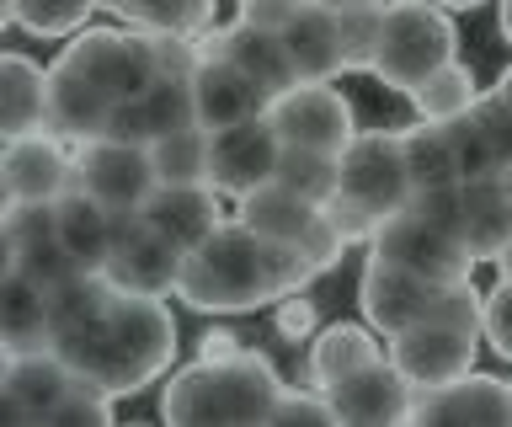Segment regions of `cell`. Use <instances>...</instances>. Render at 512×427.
<instances>
[{
  "label": "cell",
  "mask_w": 512,
  "mask_h": 427,
  "mask_svg": "<svg viewBox=\"0 0 512 427\" xmlns=\"http://www.w3.org/2000/svg\"><path fill=\"white\" fill-rule=\"evenodd\" d=\"M459 241L470 246L475 262H502L512 246V198L502 193V177L464 182V230Z\"/></svg>",
  "instance_id": "obj_26"
},
{
  "label": "cell",
  "mask_w": 512,
  "mask_h": 427,
  "mask_svg": "<svg viewBox=\"0 0 512 427\" xmlns=\"http://www.w3.org/2000/svg\"><path fill=\"white\" fill-rule=\"evenodd\" d=\"M379 262H390L400 267V273H411V278H422V283H459V278H470V246L459 241V235H448V230H432L427 219H416L411 209L406 214H395L390 225L379 230V241L368 246Z\"/></svg>",
  "instance_id": "obj_12"
},
{
  "label": "cell",
  "mask_w": 512,
  "mask_h": 427,
  "mask_svg": "<svg viewBox=\"0 0 512 427\" xmlns=\"http://www.w3.org/2000/svg\"><path fill=\"white\" fill-rule=\"evenodd\" d=\"M443 11H475V6H486V0H438Z\"/></svg>",
  "instance_id": "obj_56"
},
{
  "label": "cell",
  "mask_w": 512,
  "mask_h": 427,
  "mask_svg": "<svg viewBox=\"0 0 512 427\" xmlns=\"http://www.w3.org/2000/svg\"><path fill=\"white\" fill-rule=\"evenodd\" d=\"M54 353L86 385L107 390V395H134L171 369L176 321L160 299L118 294L91 326L70 331V337H54Z\"/></svg>",
  "instance_id": "obj_2"
},
{
  "label": "cell",
  "mask_w": 512,
  "mask_h": 427,
  "mask_svg": "<svg viewBox=\"0 0 512 427\" xmlns=\"http://www.w3.org/2000/svg\"><path fill=\"white\" fill-rule=\"evenodd\" d=\"M272 182L288 187V193L304 198V203H315V209H326V203L342 193V166H336L331 155H315V150H283Z\"/></svg>",
  "instance_id": "obj_33"
},
{
  "label": "cell",
  "mask_w": 512,
  "mask_h": 427,
  "mask_svg": "<svg viewBox=\"0 0 512 427\" xmlns=\"http://www.w3.org/2000/svg\"><path fill=\"white\" fill-rule=\"evenodd\" d=\"M320 214H326V209H315V203L294 198L288 187L267 182V187H256L251 198H240L235 225H246V230L262 235V241H278V246H304V241H310V230L320 225Z\"/></svg>",
  "instance_id": "obj_25"
},
{
  "label": "cell",
  "mask_w": 512,
  "mask_h": 427,
  "mask_svg": "<svg viewBox=\"0 0 512 427\" xmlns=\"http://www.w3.org/2000/svg\"><path fill=\"white\" fill-rule=\"evenodd\" d=\"M454 59H459V33L438 0H390L384 6V38L374 59V75L384 86L411 97L427 75H438Z\"/></svg>",
  "instance_id": "obj_4"
},
{
  "label": "cell",
  "mask_w": 512,
  "mask_h": 427,
  "mask_svg": "<svg viewBox=\"0 0 512 427\" xmlns=\"http://www.w3.org/2000/svg\"><path fill=\"white\" fill-rule=\"evenodd\" d=\"M416 395L422 390H416L390 358H379V363H368L363 374L331 385L326 401H331V411H336L342 427H400V422H411Z\"/></svg>",
  "instance_id": "obj_13"
},
{
  "label": "cell",
  "mask_w": 512,
  "mask_h": 427,
  "mask_svg": "<svg viewBox=\"0 0 512 427\" xmlns=\"http://www.w3.org/2000/svg\"><path fill=\"white\" fill-rule=\"evenodd\" d=\"M267 123L278 129L283 150H315V155H331V161H342V150L358 139V129H352V107L336 86L283 91V97L267 107Z\"/></svg>",
  "instance_id": "obj_8"
},
{
  "label": "cell",
  "mask_w": 512,
  "mask_h": 427,
  "mask_svg": "<svg viewBox=\"0 0 512 427\" xmlns=\"http://www.w3.org/2000/svg\"><path fill=\"white\" fill-rule=\"evenodd\" d=\"M112 299H118V289L102 278V273H75L70 283H59L54 294H48V310H54V337H70V331L91 326L96 315H102Z\"/></svg>",
  "instance_id": "obj_32"
},
{
  "label": "cell",
  "mask_w": 512,
  "mask_h": 427,
  "mask_svg": "<svg viewBox=\"0 0 512 427\" xmlns=\"http://www.w3.org/2000/svg\"><path fill=\"white\" fill-rule=\"evenodd\" d=\"M75 385H80L75 369L54 353V347H43V353H16V358L0 363V390H6V401L27 406L38 422H43L54 406L70 401Z\"/></svg>",
  "instance_id": "obj_21"
},
{
  "label": "cell",
  "mask_w": 512,
  "mask_h": 427,
  "mask_svg": "<svg viewBox=\"0 0 512 427\" xmlns=\"http://www.w3.org/2000/svg\"><path fill=\"white\" fill-rule=\"evenodd\" d=\"M384 358V342L374 337V326H326L320 337L310 342V363H304V379L326 395L331 385H342V379L363 374L368 363Z\"/></svg>",
  "instance_id": "obj_24"
},
{
  "label": "cell",
  "mask_w": 512,
  "mask_h": 427,
  "mask_svg": "<svg viewBox=\"0 0 512 427\" xmlns=\"http://www.w3.org/2000/svg\"><path fill=\"white\" fill-rule=\"evenodd\" d=\"M427 321L454 326V331H464V337H480V331H486V294H475L470 278L438 283V299H432V315H427Z\"/></svg>",
  "instance_id": "obj_39"
},
{
  "label": "cell",
  "mask_w": 512,
  "mask_h": 427,
  "mask_svg": "<svg viewBox=\"0 0 512 427\" xmlns=\"http://www.w3.org/2000/svg\"><path fill=\"white\" fill-rule=\"evenodd\" d=\"M96 0H6V22L38 38H80Z\"/></svg>",
  "instance_id": "obj_34"
},
{
  "label": "cell",
  "mask_w": 512,
  "mask_h": 427,
  "mask_svg": "<svg viewBox=\"0 0 512 427\" xmlns=\"http://www.w3.org/2000/svg\"><path fill=\"white\" fill-rule=\"evenodd\" d=\"M283 379L262 353H235L208 363L198 358L192 369L171 374L160 395V417L166 427H267L283 401Z\"/></svg>",
  "instance_id": "obj_3"
},
{
  "label": "cell",
  "mask_w": 512,
  "mask_h": 427,
  "mask_svg": "<svg viewBox=\"0 0 512 427\" xmlns=\"http://www.w3.org/2000/svg\"><path fill=\"white\" fill-rule=\"evenodd\" d=\"M6 427H38V417H32L27 406H16V401H6Z\"/></svg>",
  "instance_id": "obj_54"
},
{
  "label": "cell",
  "mask_w": 512,
  "mask_h": 427,
  "mask_svg": "<svg viewBox=\"0 0 512 427\" xmlns=\"http://www.w3.org/2000/svg\"><path fill=\"white\" fill-rule=\"evenodd\" d=\"M54 75V97H48V129H54L59 139H70V145H91V139H107V123H112V102L107 91H96L91 81H80V75H70L64 65L48 70Z\"/></svg>",
  "instance_id": "obj_23"
},
{
  "label": "cell",
  "mask_w": 512,
  "mask_h": 427,
  "mask_svg": "<svg viewBox=\"0 0 512 427\" xmlns=\"http://www.w3.org/2000/svg\"><path fill=\"white\" fill-rule=\"evenodd\" d=\"M496 267H502V283H512V246H507V257L496 262Z\"/></svg>",
  "instance_id": "obj_59"
},
{
  "label": "cell",
  "mask_w": 512,
  "mask_h": 427,
  "mask_svg": "<svg viewBox=\"0 0 512 427\" xmlns=\"http://www.w3.org/2000/svg\"><path fill=\"white\" fill-rule=\"evenodd\" d=\"M198 49H203V59H230V65L246 75L267 102H278L283 91L299 86V75H294V65H288V54H283V38L262 33V27H251V22L208 27V33L198 38Z\"/></svg>",
  "instance_id": "obj_15"
},
{
  "label": "cell",
  "mask_w": 512,
  "mask_h": 427,
  "mask_svg": "<svg viewBox=\"0 0 512 427\" xmlns=\"http://www.w3.org/2000/svg\"><path fill=\"white\" fill-rule=\"evenodd\" d=\"M160 187H208V129L171 134L150 150Z\"/></svg>",
  "instance_id": "obj_36"
},
{
  "label": "cell",
  "mask_w": 512,
  "mask_h": 427,
  "mask_svg": "<svg viewBox=\"0 0 512 427\" xmlns=\"http://www.w3.org/2000/svg\"><path fill=\"white\" fill-rule=\"evenodd\" d=\"M155 43V70L160 81H192L203 70V49L198 38H150Z\"/></svg>",
  "instance_id": "obj_46"
},
{
  "label": "cell",
  "mask_w": 512,
  "mask_h": 427,
  "mask_svg": "<svg viewBox=\"0 0 512 427\" xmlns=\"http://www.w3.org/2000/svg\"><path fill=\"white\" fill-rule=\"evenodd\" d=\"M6 257L11 251H32L43 241H59V203H6Z\"/></svg>",
  "instance_id": "obj_38"
},
{
  "label": "cell",
  "mask_w": 512,
  "mask_h": 427,
  "mask_svg": "<svg viewBox=\"0 0 512 427\" xmlns=\"http://www.w3.org/2000/svg\"><path fill=\"white\" fill-rule=\"evenodd\" d=\"M400 145H406V171H411L416 193L459 182V161H454V139H448V129H438V123H416V129L400 134Z\"/></svg>",
  "instance_id": "obj_31"
},
{
  "label": "cell",
  "mask_w": 512,
  "mask_h": 427,
  "mask_svg": "<svg viewBox=\"0 0 512 427\" xmlns=\"http://www.w3.org/2000/svg\"><path fill=\"white\" fill-rule=\"evenodd\" d=\"M80 166V193H91L112 214H144V203L155 198V161L139 145H118V139H91L75 150Z\"/></svg>",
  "instance_id": "obj_11"
},
{
  "label": "cell",
  "mask_w": 512,
  "mask_h": 427,
  "mask_svg": "<svg viewBox=\"0 0 512 427\" xmlns=\"http://www.w3.org/2000/svg\"><path fill=\"white\" fill-rule=\"evenodd\" d=\"M59 246L70 251L80 273H107L112 262V209H102L91 193L59 198Z\"/></svg>",
  "instance_id": "obj_28"
},
{
  "label": "cell",
  "mask_w": 512,
  "mask_h": 427,
  "mask_svg": "<svg viewBox=\"0 0 512 427\" xmlns=\"http://www.w3.org/2000/svg\"><path fill=\"white\" fill-rule=\"evenodd\" d=\"M118 17L150 38H203L214 27V0H128Z\"/></svg>",
  "instance_id": "obj_30"
},
{
  "label": "cell",
  "mask_w": 512,
  "mask_h": 427,
  "mask_svg": "<svg viewBox=\"0 0 512 427\" xmlns=\"http://www.w3.org/2000/svg\"><path fill=\"white\" fill-rule=\"evenodd\" d=\"M235 353H246L235 331H208V337H203V358H208V363H219V358H235Z\"/></svg>",
  "instance_id": "obj_53"
},
{
  "label": "cell",
  "mask_w": 512,
  "mask_h": 427,
  "mask_svg": "<svg viewBox=\"0 0 512 427\" xmlns=\"http://www.w3.org/2000/svg\"><path fill=\"white\" fill-rule=\"evenodd\" d=\"M299 251L310 257V267H315V273H326V267H336V257L347 251V241H342V235H336V230L326 225V214H320V225L310 230V241H304Z\"/></svg>",
  "instance_id": "obj_51"
},
{
  "label": "cell",
  "mask_w": 512,
  "mask_h": 427,
  "mask_svg": "<svg viewBox=\"0 0 512 427\" xmlns=\"http://www.w3.org/2000/svg\"><path fill=\"white\" fill-rule=\"evenodd\" d=\"M336 38H342V65L347 70H374L379 38H384V6L336 11Z\"/></svg>",
  "instance_id": "obj_37"
},
{
  "label": "cell",
  "mask_w": 512,
  "mask_h": 427,
  "mask_svg": "<svg viewBox=\"0 0 512 427\" xmlns=\"http://www.w3.org/2000/svg\"><path fill=\"white\" fill-rule=\"evenodd\" d=\"M326 225L342 235L347 246H374L379 241V230L390 225L384 214H374V209H363V203H352V198H342L336 193L331 203H326Z\"/></svg>",
  "instance_id": "obj_43"
},
{
  "label": "cell",
  "mask_w": 512,
  "mask_h": 427,
  "mask_svg": "<svg viewBox=\"0 0 512 427\" xmlns=\"http://www.w3.org/2000/svg\"><path fill=\"white\" fill-rule=\"evenodd\" d=\"M432 299H438V283H422L400 267L368 257L363 278H358V305H363V321L379 331V337H400V331L422 326L432 315Z\"/></svg>",
  "instance_id": "obj_17"
},
{
  "label": "cell",
  "mask_w": 512,
  "mask_h": 427,
  "mask_svg": "<svg viewBox=\"0 0 512 427\" xmlns=\"http://www.w3.org/2000/svg\"><path fill=\"white\" fill-rule=\"evenodd\" d=\"M315 6H326V11H358V6H384V0H315Z\"/></svg>",
  "instance_id": "obj_55"
},
{
  "label": "cell",
  "mask_w": 512,
  "mask_h": 427,
  "mask_svg": "<svg viewBox=\"0 0 512 427\" xmlns=\"http://www.w3.org/2000/svg\"><path fill=\"white\" fill-rule=\"evenodd\" d=\"M470 118L480 123V134L491 139L496 161H502V171H507V166H512V107L491 91V97H480V102H475V113H470Z\"/></svg>",
  "instance_id": "obj_47"
},
{
  "label": "cell",
  "mask_w": 512,
  "mask_h": 427,
  "mask_svg": "<svg viewBox=\"0 0 512 427\" xmlns=\"http://www.w3.org/2000/svg\"><path fill=\"white\" fill-rule=\"evenodd\" d=\"M144 225H150L160 241H171L182 257H192L203 241H214L224 230L219 193L214 187H155V198L144 203Z\"/></svg>",
  "instance_id": "obj_18"
},
{
  "label": "cell",
  "mask_w": 512,
  "mask_h": 427,
  "mask_svg": "<svg viewBox=\"0 0 512 427\" xmlns=\"http://www.w3.org/2000/svg\"><path fill=\"white\" fill-rule=\"evenodd\" d=\"M267 427H342V422H336V411L320 390H288Z\"/></svg>",
  "instance_id": "obj_45"
},
{
  "label": "cell",
  "mask_w": 512,
  "mask_h": 427,
  "mask_svg": "<svg viewBox=\"0 0 512 427\" xmlns=\"http://www.w3.org/2000/svg\"><path fill=\"white\" fill-rule=\"evenodd\" d=\"M6 267H16V273H27V278L38 283V289H48V294H54L59 283H70V278L80 273V267L70 262V251H64L59 241H43V246H32V251H11Z\"/></svg>",
  "instance_id": "obj_42"
},
{
  "label": "cell",
  "mask_w": 512,
  "mask_h": 427,
  "mask_svg": "<svg viewBox=\"0 0 512 427\" xmlns=\"http://www.w3.org/2000/svg\"><path fill=\"white\" fill-rule=\"evenodd\" d=\"M278 331H283V337H310V331H315V305H310V299H283V305H278Z\"/></svg>",
  "instance_id": "obj_52"
},
{
  "label": "cell",
  "mask_w": 512,
  "mask_h": 427,
  "mask_svg": "<svg viewBox=\"0 0 512 427\" xmlns=\"http://www.w3.org/2000/svg\"><path fill=\"white\" fill-rule=\"evenodd\" d=\"M0 331H6V358L16 353H43L54 347V310H48V289H38L27 273L6 267L0 283Z\"/></svg>",
  "instance_id": "obj_22"
},
{
  "label": "cell",
  "mask_w": 512,
  "mask_h": 427,
  "mask_svg": "<svg viewBox=\"0 0 512 427\" xmlns=\"http://www.w3.org/2000/svg\"><path fill=\"white\" fill-rule=\"evenodd\" d=\"M192 102H198V129H208V134L235 129L246 118H262L272 107L230 59H203V70L192 75Z\"/></svg>",
  "instance_id": "obj_19"
},
{
  "label": "cell",
  "mask_w": 512,
  "mask_h": 427,
  "mask_svg": "<svg viewBox=\"0 0 512 427\" xmlns=\"http://www.w3.org/2000/svg\"><path fill=\"white\" fill-rule=\"evenodd\" d=\"M107 139H118V145H139V150H150V129H144L139 102H118V107H112Z\"/></svg>",
  "instance_id": "obj_50"
},
{
  "label": "cell",
  "mask_w": 512,
  "mask_h": 427,
  "mask_svg": "<svg viewBox=\"0 0 512 427\" xmlns=\"http://www.w3.org/2000/svg\"><path fill=\"white\" fill-rule=\"evenodd\" d=\"M411 214L427 219L432 230L459 235V230H464V182H454V187H427V193H416V198H411Z\"/></svg>",
  "instance_id": "obj_44"
},
{
  "label": "cell",
  "mask_w": 512,
  "mask_h": 427,
  "mask_svg": "<svg viewBox=\"0 0 512 427\" xmlns=\"http://www.w3.org/2000/svg\"><path fill=\"white\" fill-rule=\"evenodd\" d=\"M304 6H310V0H240V22L262 27V33H283Z\"/></svg>",
  "instance_id": "obj_48"
},
{
  "label": "cell",
  "mask_w": 512,
  "mask_h": 427,
  "mask_svg": "<svg viewBox=\"0 0 512 427\" xmlns=\"http://www.w3.org/2000/svg\"><path fill=\"white\" fill-rule=\"evenodd\" d=\"M38 427H118V422H112V395L80 379V385L70 390V401L54 406Z\"/></svg>",
  "instance_id": "obj_41"
},
{
  "label": "cell",
  "mask_w": 512,
  "mask_h": 427,
  "mask_svg": "<svg viewBox=\"0 0 512 427\" xmlns=\"http://www.w3.org/2000/svg\"><path fill=\"white\" fill-rule=\"evenodd\" d=\"M448 139H454L459 182H486V177H502V161H496L491 139L480 134V123H475V118H459V123H448Z\"/></svg>",
  "instance_id": "obj_40"
},
{
  "label": "cell",
  "mask_w": 512,
  "mask_h": 427,
  "mask_svg": "<svg viewBox=\"0 0 512 427\" xmlns=\"http://www.w3.org/2000/svg\"><path fill=\"white\" fill-rule=\"evenodd\" d=\"M278 161H283V139L267 123V113L208 134V187L219 198H235V203L251 198L256 187L278 177Z\"/></svg>",
  "instance_id": "obj_9"
},
{
  "label": "cell",
  "mask_w": 512,
  "mask_h": 427,
  "mask_svg": "<svg viewBox=\"0 0 512 427\" xmlns=\"http://www.w3.org/2000/svg\"><path fill=\"white\" fill-rule=\"evenodd\" d=\"M278 38H283V54H288V65H294L299 86H326L347 70L342 65V38H336V11L315 6V0L283 27Z\"/></svg>",
  "instance_id": "obj_20"
},
{
  "label": "cell",
  "mask_w": 512,
  "mask_h": 427,
  "mask_svg": "<svg viewBox=\"0 0 512 427\" xmlns=\"http://www.w3.org/2000/svg\"><path fill=\"white\" fill-rule=\"evenodd\" d=\"M475 102H480L475 75H470V65H459V59H454V65H443L438 75H427V81L411 91L416 118H422V123H438V129H448V123H459V118H470Z\"/></svg>",
  "instance_id": "obj_29"
},
{
  "label": "cell",
  "mask_w": 512,
  "mask_h": 427,
  "mask_svg": "<svg viewBox=\"0 0 512 427\" xmlns=\"http://www.w3.org/2000/svg\"><path fill=\"white\" fill-rule=\"evenodd\" d=\"M502 193H507V198H512V166H507V171H502Z\"/></svg>",
  "instance_id": "obj_61"
},
{
  "label": "cell",
  "mask_w": 512,
  "mask_h": 427,
  "mask_svg": "<svg viewBox=\"0 0 512 427\" xmlns=\"http://www.w3.org/2000/svg\"><path fill=\"white\" fill-rule=\"evenodd\" d=\"M139 113H144V129H150V150L160 145V139H171V134L198 129L192 81H155V86L139 97Z\"/></svg>",
  "instance_id": "obj_35"
},
{
  "label": "cell",
  "mask_w": 512,
  "mask_h": 427,
  "mask_svg": "<svg viewBox=\"0 0 512 427\" xmlns=\"http://www.w3.org/2000/svg\"><path fill=\"white\" fill-rule=\"evenodd\" d=\"M502 33H507V43H512V0H502Z\"/></svg>",
  "instance_id": "obj_58"
},
{
  "label": "cell",
  "mask_w": 512,
  "mask_h": 427,
  "mask_svg": "<svg viewBox=\"0 0 512 427\" xmlns=\"http://www.w3.org/2000/svg\"><path fill=\"white\" fill-rule=\"evenodd\" d=\"M96 6H107V11H123V6H128V0H96Z\"/></svg>",
  "instance_id": "obj_60"
},
{
  "label": "cell",
  "mask_w": 512,
  "mask_h": 427,
  "mask_svg": "<svg viewBox=\"0 0 512 427\" xmlns=\"http://www.w3.org/2000/svg\"><path fill=\"white\" fill-rule=\"evenodd\" d=\"M496 97H502V102H507V107H512V70H507V75H502V81H496Z\"/></svg>",
  "instance_id": "obj_57"
},
{
  "label": "cell",
  "mask_w": 512,
  "mask_h": 427,
  "mask_svg": "<svg viewBox=\"0 0 512 427\" xmlns=\"http://www.w3.org/2000/svg\"><path fill=\"white\" fill-rule=\"evenodd\" d=\"M0 97H6V139H27L48 129V97H54V75L32 65L27 54L0 59Z\"/></svg>",
  "instance_id": "obj_27"
},
{
  "label": "cell",
  "mask_w": 512,
  "mask_h": 427,
  "mask_svg": "<svg viewBox=\"0 0 512 427\" xmlns=\"http://www.w3.org/2000/svg\"><path fill=\"white\" fill-rule=\"evenodd\" d=\"M390 363L416 390H443L475 374V337H464L454 326H438V321H422L390 337Z\"/></svg>",
  "instance_id": "obj_14"
},
{
  "label": "cell",
  "mask_w": 512,
  "mask_h": 427,
  "mask_svg": "<svg viewBox=\"0 0 512 427\" xmlns=\"http://www.w3.org/2000/svg\"><path fill=\"white\" fill-rule=\"evenodd\" d=\"M315 278L320 273L299 246L262 241L246 225H224L214 241H203L182 262L176 299H187L192 310L235 315V310H256V305H283V299L310 289Z\"/></svg>",
  "instance_id": "obj_1"
},
{
  "label": "cell",
  "mask_w": 512,
  "mask_h": 427,
  "mask_svg": "<svg viewBox=\"0 0 512 427\" xmlns=\"http://www.w3.org/2000/svg\"><path fill=\"white\" fill-rule=\"evenodd\" d=\"M0 187H6V203H59V198L80 193V166L70 155V139H59L54 129L6 139Z\"/></svg>",
  "instance_id": "obj_10"
},
{
  "label": "cell",
  "mask_w": 512,
  "mask_h": 427,
  "mask_svg": "<svg viewBox=\"0 0 512 427\" xmlns=\"http://www.w3.org/2000/svg\"><path fill=\"white\" fill-rule=\"evenodd\" d=\"M486 337L502 358H512V283H496L486 294Z\"/></svg>",
  "instance_id": "obj_49"
},
{
  "label": "cell",
  "mask_w": 512,
  "mask_h": 427,
  "mask_svg": "<svg viewBox=\"0 0 512 427\" xmlns=\"http://www.w3.org/2000/svg\"><path fill=\"white\" fill-rule=\"evenodd\" d=\"M411 422L416 427H512V385L496 374H470L459 385L422 390Z\"/></svg>",
  "instance_id": "obj_16"
},
{
  "label": "cell",
  "mask_w": 512,
  "mask_h": 427,
  "mask_svg": "<svg viewBox=\"0 0 512 427\" xmlns=\"http://www.w3.org/2000/svg\"><path fill=\"white\" fill-rule=\"evenodd\" d=\"M54 65L91 81L96 91H107L112 102H139L160 81L150 33H118V27H86L80 38L64 43V54Z\"/></svg>",
  "instance_id": "obj_5"
},
{
  "label": "cell",
  "mask_w": 512,
  "mask_h": 427,
  "mask_svg": "<svg viewBox=\"0 0 512 427\" xmlns=\"http://www.w3.org/2000/svg\"><path fill=\"white\" fill-rule=\"evenodd\" d=\"M400 427H416V422H400Z\"/></svg>",
  "instance_id": "obj_62"
},
{
  "label": "cell",
  "mask_w": 512,
  "mask_h": 427,
  "mask_svg": "<svg viewBox=\"0 0 512 427\" xmlns=\"http://www.w3.org/2000/svg\"><path fill=\"white\" fill-rule=\"evenodd\" d=\"M336 166H342V198L363 203V209H374L384 219L411 209L416 187H411V171H406V145H400V134H390V129L358 134Z\"/></svg>",
  "instance_id": "obj_6"
},
{
  "label": "cell",
  "mask_w": 512,
  "mask_h": 427,
  "mask_svg": "<svg viewBox=\"0 0 512 427\" xmlns=\"http://www.w3.org/2000/svg\"><path fill=\"white\" fill-rule=\"evenodd\" d=\"M182 251L144 225V214H112V262H107V283L118 294H139V299H166L182 283Z\"/></svg>",
  "instance_id": "obj_7"
}]
</instances>
